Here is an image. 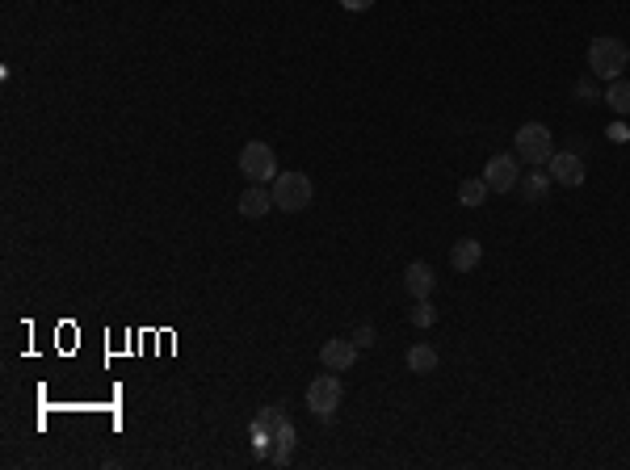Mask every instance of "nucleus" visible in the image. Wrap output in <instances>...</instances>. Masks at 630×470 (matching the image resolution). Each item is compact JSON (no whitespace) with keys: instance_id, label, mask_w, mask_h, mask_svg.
<instances>
[{"instance_id":"7ed1b4c3","label":"nucleus","mask_w":630,"mask_h":470,"mask_svg":"<svg viewBox=\"0 0 630 470\" xmlns=\"http://www.w3.org/2000/svg\"><path fill=\"white\" fill-rule=\"evenodd\" d=\"M513 143H517V160L521 164H547L550 155H555V138H550V126H542V122H525L513 135Z\"/></svg>"},{"instance_id":"6ab92c4d","label":"nucleus","mask_w":630,"mask_h":470,"mask_svg":"<svg viewBox=\"0 0 630 470\" xmlns=\"http://www.w3.org/2000/svg\"><path fill=\"white\" fill-rule=\"evenodd\" d=\"M341 9H349V13H366V9H374V0H341Z\"/></svg>"},{"instance_id":"20e7f679","label":"nucleus","mask_w":630,"mask_h":470,"mask_svg":"<svg viewBox=\"0 0 630 470\" xmlns=\"http://www.w3.org/2000/svg\"><path fill=\"white\" fill-rule=\"evenodd\" d=\"M240 172L248 177V185H269V180L277 177L274 147H269V143H260V138L244 143V152H240Z\"/></svg>"},{"instance_id":"9d476101","label":"nucleus","mask_w":630,"mask_h":470,"mask_svg":"<svg viewBox=\"0 0 630 470\" xmlns=\"http://www.w3.org/2000/svg\"><path fill=\"white\" fill-rule=\"evenodd\" d=\"M319 361L328 365V370H353V361H357V345L353 340H328V345L319 348Z\"/></svg>"},{"instance_id":"1a4fd4ad","label":"nucleus","mask_w":630,"mask_h":470,"mask_svg":"<svg viewBox=\"0 0 630 470\" xmlns=\"http://www.w3.org/2000/svg\"><path fill=\"white\" fill-rule=\"evenodd\" d=\"M433 286H438V277H433V269H429L425 261H412L408 269H404V290H408L412 298H429Z\"/></svg>"},{"instance_id":"9b49d317","label":"nucleus","mask_w":630,"mask_h":470,"mask_svg":"<svg viewBox=\"0 0 630 470\" xmlns=\"http://www.w3.org/2000/svg\"><path fill=\"white\" fill-rule=\"evenodd\" d=\"M294 445H299V432H294V424H282V429L274 432V445H269V457L265 462H274V466H286L290 454H294Z\"/></svg>"},{"instance_id":"0eeeda50","label":"nucleus","mask_w":630,"mask_h":470,"mask_svg":"<svg viewBox=\"0 0 630 470\" xmlns=\"http://www.w3.org/2000/svg\"><path fill=\"white\" fill-rule=\"evenodd\" d=\"M547 168H550V180H555V185H567V189H580V185L589 180V168H584V160L575 152H555L547 160Z\"/></svg>"},{"instance_id":"6e6552de","label":"nucleus","mask_w":630,"mask_h":470,"mask_svg":"<svg viewBox=\"0 0 630 470\" xmlns=\"http://www.w3.org/2000/svg\"><path fill=\"white\" fill-rule=\"evenodd\" d=\"M235 206H240L244 219H265V214L274 210V189H269V185H248Z\"/></svg>"},{"instance_id":"39448f33","label":"nucleus","mask_w":630,"mask_h":470,"mask_svg":"<svg viewBox=\"0 0 630 470\" xmlns=\"http://www.w3.org/2000/svg\"><path fill=\"white\" fill-rule=\"evenodd\" d=\"M341 395H345L341 378H336V373H319L311 387H307V407H311L319 420H332V412L341 407Z\"/></svg>"},{"instance_id":"f257e3e1","label":"nucleus","mask_w":630,"mask_h":470,"mask_svg":"<svg viewBox=\"0 0 630 470\" xmlns=\"http://www.w3.org/2000/svg\"><path fill=\"white\" fill-rule=\"evenodd\" d=\"M626 63H630V46L622 38H614V34L592 38V46H589V71L597 76V80H617Z\"/></svg>"},{"instance_id":"412c9836","label":"nucleus","mask_w":630,"mask_h":470,"mask_svg":"<svg viewBox=\"0 0 630 470\" xmlns=\"http://www.w3.org/2000/svg\"><path fill=\"white\" fill-rule=\"evenodd\" d=\"M609 138H614V143H626V138H630L626 122H614V126H609Z\"/></svg>"},{"instance_id":"423d86ee","label":"nucleus","mask_w":630,"mask_h":470,"mask_svg":"<svg viewBox=\"0 0 630 470\" xmlns=\"http://www.w3.org/2000/svg\"><path fill=\"white\" fill-rule=\"evenodd\" d=\"M483 180H488V189H496V194H508L513 185H521L517 152H513V155H492V160L483 164Z\"/></svg>"},{"instance_id":"4468645a","label":"nucleus","mask_w":630,"mask_h":470,"mask_svg":"<svg viewBox=\"0 0 630 470\" xmlns=\"http://www.w3.org/2000/svg\"><path fill=\"white\" fill-rule=\"evenodd\" d=\"M408 370L412 373H433L438 370V348L433 345H412L408 348Z\"/></svg>"},{"instance_id":"f8f14e48","label":"nucleus","mask_w":630,"mask_h":470,"mask_svg":"<svg viewBox=\"0 0 630 470\" xmlns=\"http://www.w3.org/2000/svg\"><path fill=\"white\" fill-rule=\"evenodd\" d=\"M480 261H483V244H480V239H458V244H454L450 264L458 269V273H471V269H480Z\"/></svg>"},{"instance_id":"f03ea898","label":"nucleus","mask_w":630,"mask_h":470,"mask_svg":"<svg viewBox=\"0 0 630 470\" xmlns=\"http://www.w3.org/2000/svg\"><path fill=\"white\" fill-rule=\"evenodd\" d=\"M274 206L277 210H286V214H299V210L311 206V177L307 172H277L274 177Z\"/></svg>"},{"instance_id":"aec40b11","label":"nucleus","mask_w":630,"mask_h":470,"mask_svg":"<svg viewBox=\"0 0 630 470\" xmlns=\"http://www.w3.org/2000/svg\"><path fill=\"white\" fill-rule=\"evenodd\" d=\"M592 80H597V76H592V71H589V80H580V84H575V97H580V101H589V97H592Z\"/></svg>"},{"instance_id":"f3484780","label":"nucleus","mask_w":630,"mask_h":470,"mask_svg":"<svg viewBox=\"0 0 630 470\" xmlns=\"http://www.w3.org/2000/svg\"><path fill=\"white\" fill-rule=\"evenodd\" d=\"M412 323H416V328H433V323H438V306L429 303V298H416V306H412Z\"/></svg>"},{"instance_id":"a211bd4d","label":"nucleus","mask_w":630,"mask_h":470,"mask_svg":"<svg viewBox=\"0 0 630 470\" xmlns=\"http://www.w3.org/2000/svg\"><path fill=\"white\" fill-rule=\"evenodd\" d=\"M374 340H379V336H374V328H370V323H366V328H357V332H353V345H357V348H370Z\"/></svg>"},{"instance_id":"dca6fc26","label":"nucleus","mask_w":630,"mask_h":470,"mask_svg":"<svg viewBox=\"0 0 630 470\" xmlns=\"http://www.w3.org/2000/svg\"><path fill=\"white\" fill-rule=\"evenodd\" d=\"M521 194H525V202H547V194H550V172H530V177L521 180Z\"/></svg>"},{"instance_id":"2eb2a0df","label":"nucleus","mask_w":630,"mask_h":470,"mask_svg":"<svg viewBox=\"0 0 630 470\" xmlns=\"http://www.w3.org/2000/svg\"><path fill=\"white\" fill-rule=\"evenodd\" d=\"M488 194H492V189H488V180L483 177H466L463 185H458V202H463V206H483Z\"/></svg>"},{"instance_id":"ddd939ff","label":"nucleus","mask_w":630,"mask_h":470,"mask_svg":"<svg viewBox=\"0 0 630 470\" xmlns=\"http://www.w3.org/2000/svg\"><path fill=\"white\" fill-rule=\"evenodd\" d=\"M605 101H609V110L617 113V118H630V80H609V88H605Z\"/></svg>"}]
</instances>
